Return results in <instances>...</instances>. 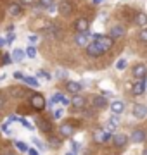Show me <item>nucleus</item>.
<instances>
[{
	"instance_id": "obj_47",
	"label": "nucleus",
	"mask_w": 147,
	"mask_h": 155,
	"mask_svg": "<svg viewBox=\"0 0 147 155\" xmlns=\"http://www.w3.org/2000/svg\"><path fill=\"white\" fill-rule=\"evenodd\" d=\"M101 2H102V0H94V4H95V5H99Z\"/></svg>"
},
{
	"instance_id": "obj_6",
	"label": "nucleus",
	"mask_w": 147,
	"mask_h": 155,
	"mask_svg": "<svg viewBox=\"0 0 147 155\" xmlns=\"http://www.w3.org/2000/svg\"><path fill=\"white\" fill-rule=\"evenodd\" d=\"M125 35H126V29H125V26L123 24H116V26H113L111 28V31H109V36L111 38H123Z\"/></svg>"
},
{
	"instance_id": "obj_3",
	"label": "nucleus",
	"mask_w": 147,
	"mask_h": 155,
	"mask_svg": "<svg viewBox=\"0 0 147 155\" xmlns=\"http://www.w3.org/2000/svg\"><path fill=\"white\" fill-rule=\"evenodd\" d=\"M29 104H31V107L36 109V110H43V109H45V98L38 93L33 95V97L29 98Z\"/></svg>"
},
{
	"instance_id": "obj_43",
	"label": "nucleus",
	"mask_w": 147,
	"mask_h": 155,
	"mask_svg": "<svg viewBox=\"0 0 147 155\" xmlns=\"http://www.w3.org/2000/svg\"><path fill=\"white\" fill-rule=\"evenodd\" d=\"M28 155H40V153H38L35 148H29V150H28Z\"/></svg>"
},
{
	"instance_id": "obj_25",
	"label": "nucleus",
	"mask_w": 147,
	"mask_h": 155,
	"mask_svg": "<svg viewBox=\"0 0 147 155\" xmlns=\"http://www.w3.org/2000/svg\"><path fill=\"white\" fill-rule=\"evenodd\" d=\"M49 147H50V148H59V147H61V140L56 138V136H50V138H49Z\"/></svg>"
},
{
	"instance_id": "obj_34",
	"label": "nucleus",
	"mask_w": 147,
	"mask_h": 155,
	"mask_svg": "<svg viewBox=\"0 0 147 155\" xmlns=\"http://www.w3.org/2000/svg\"><path fill=\"white\" fill-rule=\"evenodd\" d=\"M19 122H21V124H23L24 127H28V129H31V127H33V126H31V124H29L28 121H26V119H23V117H21V119H19Z\"/></svg>"
},
{
	"instance_id": "obj_37",
	"label": "nucleus",
	"mask_w": 147,
	"mask_h": 155,
	"mask_svg": "<svg viewBox=\"0 0 147 155\" xmlns=\"http://www.w3.org/2000/svg\"><path fill=\"white\" fill-rule=\"evenodd\" d=\"M33 2H35V0H19V4H21V5H31Z\"/></svg>"
},
{
	"instance_id": "obj_28",
	"label": "nucleus",
	"mask_w": 147,
	"mask_h": 155,
	"mask_svg": "<svg viewBox=\"0 0 147 155\" xmlns=\"http://www.w3.org/2000/svg\"><path fill=\"white\" fill-rule=\"evenodd\" d=\"M16 147H17V150H21V152H26L28 153V150H29V147L26 143H23V141H16Z\"/></svg>"
},
{
	"instance_id": "obj_26",
	"label": "nucleus",
	"mask_w": 147,
	"mask_h": 155,
	"mask_svg": "<svg viewBox=\"0 0 147 155\" xmlns=\"http://www.w3.org/2000/svg\"><path fill=\"white\" fill-rule=\"evenodd\" d=\"M38 5L42 9H49L50 5H54V0H38Z\"/></svg>"
},
{
	"instance_id": "obj_13",
	"label": "nucleus",
	"mask_w": 147,
	"mask_h": 155,
	"mask_svg": "<svg viewBox=\"0 0 147 155\" xmlns=\"http://www.w3.org/2000/svg\"><path fill=\"white\" fill-rule=\"evenodd\" d=\"M36 126H38V129L42 133H50L52 131V124L47 119H36Z\"/></svg>"
},
{
	"instance_id": "obj_30",
	"label": "nucleus",
	"mask_w": 147,
	"mask_h": 155,
	"mask_svg": "<svg viewBox=\"0 0 147 155\" xmlns=\"http://www.w3.org/2000/svg\"><path fill=\"white\" fill-rule=\"evenodd\" d=\"M12 62V57L9 55V54H4V57H2V66H7V64H11Z\"/></svg>"
},
{
	"instance_id": "obj_49",
	"label": "nucleus",
	"mask_w": 147,
	"mask_h": 155,
	"mask_svg": "<svg viewBox=\"0 0 147 155\" xmlns=\"http://www.w3.org/2000/svg\"><path fill=\"white\" fill-rule=\"evenodd\" d=\"M68 155H73V153H68Z\"/></svg>"
},
{
	"instance_id": "obj_10",
	"label": "nucleus",
	"mask_w": 147,
	"mask_h": 155,
	"mask_svg": "<svg viewBox=\"0 0 147 155\" xmlns=\"http://www.w3.org/2000/svg\"><path fill=\"white\" fill-rule=\"evenodd\" d=\"M92 105L97 107V109H106V107H108V98H106L104 95H95V97L92 98Z\"/></svg>"
},
{
	"instance_id": "obj_19",
	"label": "nucleus",
	"mask_w": 147,
	"mask_h": 155,
	"mask_svg": "<svg viewBox=\"0 0 147 155\" xmlns=\"http://www.w3.org/2000/svg\"><path fill=\"white\" fill-rule=\"evenodd\" d=\"M109 109H111V112H113V114H121V112L125 110V104H123V102H119V100H116V102H113V104H111V107H109Z\"/></svg>"
},
{
	"instance_id": "obj_16",
	"label": "nucleus",
	"mask_w": 147,
	"mask_h": 155,
	"mask_svg": "<svg viewBox=\"0 0 147 155\" xmlns=\"http://www.w3.org/2000/svg\"><path fill=\"white\" fill-rule=\"evenodd\" d=\"M7 11H9V14H11V16L17 17V16H21V12H23V5H21L19 2H17V4H11Z\"/></svg>"
},
{
	"instance_id": "obj_46",
	"label": "nucleus",
	"mask_w": 147,
	"mask_h": 155,
	"mask_svg": "<svg viewBox=\"0 0 147 155\" xmlns=\"http://www.w3.org/2000/svg\"><path fill=\"white\" fill-rule=\"evenodd\" d=\"M4 45H5V40H4V38H0V47H4Z\"/></svg>"
},
{
	"instance_id": "obj_12",
	"label": "nucleus",
	"mask_w": 147,
	"mask_h": 155,
	"mask_svg": "<svg viewBox=\"0 0 147 155\" xmlns=\"http://www.w3.org/2000/svg\"><path fill=\"white\" fill-rule=\"evenodd\" d=\"M133 78H137V79L147 78V67L144 66V64H137V66L133 67Z\"/></svg>"
},
{
	"instance_id": "obj_24",
	"label": "nucleus",
	"mask_w": 147,
	"mask_h": 155,
	"mask_svg": "<svg viewBox=\"0 0 147 155\" xmlns=\"http://www.w3.org/2000/svg\"><path fill=\"white\" fill-rule=\"evenodd\" d=\"M104 133H106V129H95L94 131V140L97 143H104Z\"/></svg>"
},
{
	"instance_id": "obj_11",
	"label": "nucleus",
	"mask_w": 147,
	"mask_h": 155,
	"mask_svg": "<svg viewBox=\"0 0 147 155\" xmlns=\"http://www.w3.org/2000/svg\"><path fill=\"white\" fill-rule=\"evenodd\" d=\"M145 138H147V133L144 129H135V131L132 133V141H133V143H144Z\"/></svg>"
},
{
	"instance_id": "obj_31",
	"label": "nucleus",
	"mask_w": 147,
	"mask_h": 155,
	"mask_svg": "<svg viewBox=\"0 0 147 155\" xmlns=\"http://www.w3.org/2000/svg\"><path fill=\"white\" fill-rule=\"evenodd\" d=\"M14 40H16L14 33H12V31H9V35H7V38H5V43H7V45H11L12 41H14Z\"/></svg>"
},
{
	"instance_id": "obj_7",
	"label": "nucleus",
	"mask_w": 147,
	"mask_h": 155,
	"mask_svg": "<svg viewBox=\"0 0 147 155\" xmlns=\"http://www.w3.org/2000/svg\"><path fill=\"white\" fill-rule=\"evenodd\" d=\"M113 143H114V147L121 148V147H125V145L128 143V136L125 133H114L113 134Z\"/></svg>"
},
{
	"instance_id": "obj_27",
	"label": "nucleus",
	"mask_w": 147,
	"mask_h": 155,
	"mask_svg": "<svg viewBox=\"0 0 147 155\" xmlns=\"http://www.w3.org/2000/svg\"><path fill=\"white\" fill-rule=\"evenodd\" d=\"M24 52H26V55H28L29 59H35V57H36V48H35L33 45H31V47H28Z\"/></svg>"
},
{
	"instance_id": "obj_41",
	"label": "nucleus",
	"mask_w": 147,
	"mask_h": 155,
	"mask_svg": "<svg viewBox=\"0 0 147 155\" xmlns=\"http://www.w3.org/2000/svg\"><path fill=\"white\" fill-rule=\"evenodd\" d=\"M101 38H102L101 33H94V35H92V40H101Z\"/></svg>"
},
{
	"instance_id": "obj_18",
	"label": "nucleus",
	"mask_w": 147,
	"mask_h": 155,
	"mask_svg": "<svg viewBox=\"0 0 147 155\" xmlns=\"http://www.w3.org/2000/svg\"><path fill=\"white\" fill-rule=\"evenodd\" d=\"M135 24L137 26H140V28L147 26V14L145 12H137L135 14Z\"/></svg>"
},
{
	"instance_id": "obj_15",
	"label": "nucleus",
	"mask_w": 147,
	"mask_h": 155,
	"mask_svg": "<svg viewBox=\"0 0 147 155\" xmlns=\"http://www.w3.org/2000/svg\"><path fill=\"white\" fill-rule=\"evenodd\" d=\"M88 40H92V38H88V35L87 33H78L76 35V38H74V41H76L78 47H87V45H88Z\"/></svg>"
},
{
	"instance_id": "obj_36",
	"label": "nucleus",
	"mask_w": 147,
	"mask_h": 155,
	"mask_svg": "<svg viewBox=\"0 0 147 155\" xmlns=\"http://www.w3.org/2000/svg\"><path fill=\"white\" fill-rule=\"evenodd\" d=\"M56 76H57V78H66V76H68V72L62 71V69H59V71L56 72Z\"/></svg>"
},
{
	"instance_id": "obj_44",
	"label": "nucleus",
	"mask_w": 147,
	"mask_h": 155,
	"mask_svg": "<svg viewBox=\"0 0 147 155\" xmlns=\"http://www.w3.org/2000/svg\"><path fill=\"white\" fill-rule=\"evenodd\" d=\"M54 116H56V119H61V117H62V110H57Z\"/></svg>"
},
{
	"instance_id": "obj_33",
	"label": "nucleus",
	"mask_w": 147,
	"mask_h": 155,
	"mask_svg": "<svg viewBox=\"0 0 147 155\" xmlns=\"http://www.w3.org/2000/svg\"><path fill=\"white\" fill-rule=\"evenodd\" d=\"M33 143H35V145H36V147H38V148H40V150H47V148H45V145L42 143V141H40V140H38V138H33Z\"/></svg>"
},
{
	"instance_id": "obj_39",
	"label": "nucleus",
	"mask_w": 147,
	"mask_h": 155,
	"mask_svg": "<svg viewBox=\"0 0 147 155\" xmlns=\"http://www.w3.org/2000/svg\"><path fill=\"white\" fill-rule=\"evenodd\" d=\"M61 104H62V105H68V104H71V100H68L66 97H62V98H61Z\"/></svg>"
},
{
	"instance_id": "obj_32",
	"label": "nucleus",
	"mask_w": 147,
	"mask_h": 155,
	"mask_svg": "<svg viewBox=\"0 0 147 155\" xmlns=\"http://www.w3.org/2000/svg\"><path fill=\"white\" fill-rule=\"evenodd\" d=\"M138 38H140L142 41H147V28H144L140 33H138Z\"/></svg>"
},
{
	"instance_id": "obj_4",
	"label": "nucleus",
	"mask_w": 147,
	"mask_h": 155,
	"mask_svg": "<svg viewBox=\"0 0 147 155\" xmlns=\"http://www.w3.org/2000/svg\"><path fill=\"white\" fill-rule=\"evenodd\" d=\"M73 11H74V5L71 0H62L59 4V12L62 16H69V14H73Z\"/></svg>"
},
{
	"instance_id": "obj_8",
	"label": "nucleus",
	"mask_w": 147,
	"mask_h": 155,
	"mask_svg": "<svg viewBox=\"0 0 147 155\" xmlns=\"http://www.w3.org/2000/svg\"><path fill=\"white\" fill-rule=\"evenodd\" d=\"M71 105L76 107V109H85L87 107V98L83 97V95L74 93V97L71 98Z\"/></svg>"
},
{
	"instance_id": "obj_20",
	"label": "nucleus",
	"mask_w": 147,
	"mask_h": 155,
	"mask_svg": "<svg viewBox=\"0 0 147 155\" xmlns=\"http://www.w3.org/2000/svg\"><path fill=\"white\" fill-rule=\"evenodd\" d=\"M119 124V114H113L109 117V122H108V131H113L114 127Z\"/></svg>"
},
{
	"instance_id": "obj_2",
	"label": "nucleus",
	"mask_w": 147,
	"mask_h": 155,
	"mask_svg": "<svg viewBox=\"0 0 147 155\" xmlns=\"http://www.w3.org/2000/svg\"><path fill=\"white\" fill-rule=\"evenodd\" d=\"M88 28H90V21L87 17H78L74 21V29L76 33H88Z\"/></svg>"
},
{
	"instance_id": "obj_22",
	"label": "nucleus",
	"mask_w": 147,
	"mask_h": 155,
	"mask_svg": "<svg viewBox=\"0 0 147 155\" xmlns=\"http://www.w3.org/2000/svg\"><path fill=\"white\" fill-rule=\"evenodd\" d=\"M23 83L29 84V86H35V88H38V86H40L38 79H36V78H33V76H23Z\"/></svg>"
},
{
	"instance_id": "obj_38",
	"label": "nucleus",
	"mask_w": 147,
	"mask_h": 155,
	"mask_svg": "<svg viewBox=\"0 0 147 155\" xmlns=\"http://www.w3.org/2000/svg\"><path fill=\"white\" fill-rule=\"evenodd\" d=\"M36 76H43V78H47V79H50V74H47L45 71H38L36 72Z\"/></svg>"
},
{
	"instance_id": "obj_42",
	"label": "nucleus",
	"mask_w": 147,
	"mask_h": 155,
	"mask_svg": "<svg viewBox=\"0 0 147 155\" xmlns=\"http://www.w3.org/2000/svg\"><path fill=\"white\" fill-rule=\"evenodd\" d=\"M4 105H5V97H2V95H0V109H2Z\"/></svg>"
},
{
	"instance_id": "obj_21",
	"label": "nucleus",
	"mask_w": 147,
	"mask_h": 155,
	"mask_svg": "<svg viewBox=\"0 0 147 155\" xmlns=\"http://www.w3.org/2000/svg\"><path fill=\"white\" fill-rule=\"evenodd\" d=\"M59 131H61V134H64V136H71V134L74 133V127L71 126L69 122H64V124L61 126V129H59Z\"/></svg>"
},
{
	"instance_id": "obj_5",
	"label": "nucleus",
	"mask_w": 147,
	"mask_h": 155,
	"mask_svg": "<svg viewBox=\"0 0 147 155\" xmlns=\"http://www.w3.org/2000/svg\"><path fill=\"white\" fill-rule=\"evenodd\" d=\"M132 114L137 119H144L147 116V105H144V104H135L133 109H132Z\"/></svg>"
},
{
	"instance_id": "obj_14",
	"label": "nucleus",
	"mask_w": 147,
	"mask_h": 155,
	"mask_svg": "<svg viewBox=\"0 0 147 155\" xmlns=\"http://www.w3.org/2000/svg\"><path fill=\"white\" fill-rule=\"evenodd\" d=\"M99 43H101V47H102V50H104V52H108V50L113 48L114 38H111V36H102V38L99 40Z\"/></svg>"
},
{
	"instance_id": "obj_1",
	"label": "nucleus",
	"mask_w": 147,
	"mask_h": 155,
	"mask_svg": "<svg viewBox=\"0 0 147 155\" xmlns=\"http://www.w3.org/2000/svg\"><path fill=\"white\" fill-rule=\"evenodd\" d=\"M87 54L90 57H101L102 54H104V50H102L99 40H92L90 43L87 45Z\"/></svg>"
},
{
	"instance_id": "obj_45",
	"label": "nucleus",
	"mask_w": 147,
	"mask_h": 155,
	"mask_svg": "<svg viewBox=\"0 0 147 155\" xmlns=\"http://www.w3.org/2000/svg\"><path fill=\"white\" fill-rule=\"evenodd\" d=\"M23 76H24L23 72H14V78H19V79H21V78H23Z\"/></svg>"
},
{
	"instance_id": "obj_9",
	"label": "nucleus",
	"mask_w": 147,
	"mask_h": 155,
	"mask_svg": "<svg viewBox=\"0 0 147 155\" xmlns=\"http://www.w3.org/2000/svg\"><path fill=\"white\" fill-rule=\"evenodd\" d=\"M144 91H145V78L135 81L133 86H132V93L133 95H144Z\"/></svg>"
},
{
	"instance_id": "obj_40",
	"label": "nucleus",
	"mask_w": 147,
	"mask_h": 155,
	"mask_svg": "<svg viewBox=\"0 0 147 155\" xmlns=\"http://www.w3.org/2000/svg\"><path fill=\"white\" fill-rule=\"evenodd\" d=\"M71 147H73V150H74V152H78V150H80V145L76 143V141H71Z\"/></svg>"
},
{
	"instance_id": "obj_29",
	"label": "nucleus",
	"mask_w": 147,
	"mask_h": 155,
	"mask_svg": "<svg viewBox=\"0 0 147 155\" xmlns=\"http://www.w3.org/2000/svg\"><path fill=\"white\" fill-rule=\"evenodd\" d=\"M125 67H126V61H125V59H119V61L116 62V69H118V71H123Z\"/></svg>"
},
{
	"instance_id": "obj_23",
	"label": "nucleus",
	"mask_w": 147,
	"mask_h": 155,
	"mask_svg": "<svg viewBox=\"0 0 147 155\" xmlns=\"http://www.w3.org/2000/svg\"><path fill=\"white\" fill-rule=\"evenodd\" d=\"M24 55H26V52H23L21 48H16L14 52H12V61H16V62H21L24 59Z\"/></svg>"
},
{
	"instance_id": "obj_17",
	"label": "nucleus",
	"mask_w": 147,
	"mask_h": 155,
	"mask_svg": "<svg viewBox=\"0 0 147 155\" xmlns=\"http://www.w3.org/2000/svg\"><path fill=\"white\" fill-rule=\"evenodd\" d=\"M66 90H68L69 93H80L81 91V84L78 81H68L66 83Z\"/></svg>"
},
{
	"instance_id": "obj_48",
	"label": "nucleus",
	"mask_w": 147,
	"mask_h": 155,
	"mask_svg": "<svg viewBox=\"0 0 147 155\" xmlns=\"http://www.w3.org/2000/svg\"><path fill=\"white\" fill-rule=\"evenodd\" d=\"M142 155H147V148H144V152H142Z\"/></svg>"
},
{
	"instance_id": "obj_35",
	"label": "nucleus",
	"mask_w": 147,
	"mask_h": 155,
	"mask_svg": "<svg viewBox=\"0 0 147 155\" xmlns=\"http://www.w3.org/2000/svg\"><path fill=\"white\" fill-rule=\"evenodd\" d=\"M28 40H29V43L33 45V43H36V41H38V36H36V35H29Z\"/></svg>"
}]
</instances>
